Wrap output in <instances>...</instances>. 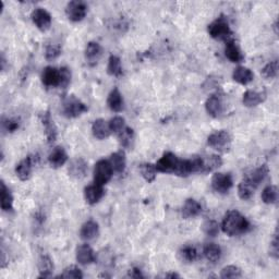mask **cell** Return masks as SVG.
<instances>
[{"instance_id":"cell-40","label":"cell","mask_w":279,"mask_h":279,"mask_svg":"<svg viewBox=\"0 0 279 279\" xmlns=\"http://www.w3.org/2000/svg\"><path fill=\"white\" fill-rule=\"evenodd\" d=\"M241 270L239 269L238 266L235 265H229L224 267L221 272V277L224 279H228V278H239L241 277Z\"/></svg>"},{"instance_id":"cell-5","label":"cell","mask_w":279,"mask_h":279,"mask_svg":"<svg viewBox=\"0 0 279 279\" xmlns=\"http://www.w3.org/2000/svg\"><path fill=\"white\" fill-rule=\"evenodd\" d=\"M94 183L99 186H105L106 183H108L111 179L112 175H114V170H112L111 165L109 160L100 159L96 163L94 167Z\"/></svg>"},{"instance_id":"cell-32","label":"cell","mask_w":279,"mask_h":279,"mask_svg":"<svg viewBox=\"0 0 279 279\" xmlns=\"http://www.w3.org/2000/svg\"><path fill=\"white\" fill-rule=\"evenodd\" d=\"M204 257L211 263H216L222 258V249L216 243H207L204 247Z\"/></svg>"},{"instance_id":"cell-2","label":"cell","mask_w":279,"mask_h":279,"mask_svg":"<svg viewBox=\"0 0 279 279\" xmlns=\"http://www.w3.org/2000/svg\"><path fill=\"white\" fill-rule=\"evenodd\" d=\"M207 31H209L211 37H213L214 39L226 41L231 39V34H233L229 26V23L224 15H221L217 17L216 20H214L211 24L207 26Z\"/></svg>"},{"instance_id":"cell-47","label":"cell","mask_w":279,"mask_h":279,"mask_svg":"<svg viewBox=\"0 0 279 279\" xmlns=\"http://www.w3.org/2000/svg\"><path fill=\"white\" fill-rule=\"evenodd\" d=\"M129 276L131 278H135V279H140V278H144L143 274H142L141 270L136 269V267H133L132 270H130L129 272Z\"/></svg>"},{"instance_id":"cell-8","label":"cell","mask_w":279,"mask_h":279,"mask_svg":"<svg viewBox=\"0 0 279 279\" xmlns=\"http://www.w3.org/2000/svg\"><path fill=\"white\" fill-rule=\"evenodd\" d=\"M234 186L233 176L225 173H216L212 178V188L219 194H226Z\"/></svg>"},{"instance_id":"cell-33","label":"cell","mask_w":279,"mask_h":279,"mask_svg":"<svg viewBox=\"0 0 279 279\" xmlns=\"http://www.w3.org/2000/svg\"><path fill=\"white\" fill-rule=\"evenodd\" d=\"M107 72L109 75L115 76V78H120L122 75V66L121 59L116 56L111 55L108 59V64H107Z\"/></svg>"},{"instance_id":"cell-28","label":"cell","mask_w":279,"mask_h":279,"mask_svg":"<svg viewBox=\"0 0 279 279\" xmlns=\"http://www.w3.org/2000/svg\"><path fill=\"white\" fill-rule=\"evenodd\" d=\"M233 79L238 82L241 85H248L249 83H251L254 79V74L252 71L246 68V67H237L234 70L233 73Z\"/></svg>"},{"instance_id":"cell-12","label":"cell","mask_w":279,"mask_h":279,"mask_svg":"<svg viewBox=\"0 0 279 279\" xmlns=\"http://www.w3.org/2000/svg\"><path fill=\"white\" fill-rule=\"evenodd\" d=\"M32 21L40 31H47L51 26V15L48 11L43 8L35 9L32 12Z\"/></svg>"},{"instance_id":"cell-44","label":"cell","mask_w":279,"mask_h":279,"mask_svg":"<svg viewBox=\"0 0 279 279\" xmlns=\"http://www.w3.org/2000/svg\"><path fill=\"white\" fill-rule=\"evenodd\" d=\"M20 127V122L17 119L14 118H3L2 119V128L4 131H7L8 133H12L16 131Z\"/></svg>"},{"instance_id":"cell-4","label":"cell","mask_w":279,"mask_h":279,"mask_svg":"<svg viewBox=\"0 0 279 279\" xmlns=\"http://www.w3.org/2000/svg\"><path fill=\"white\" fill-rule=\"evenodd\" d=\"M87 110V106L78 97H75L74 95H70V96L63 99L62 114L67 118H71V119L72 118H78Z\"/></svg>"},{"instance_id":"cell-13","label":"cell","mask_w":279,"mask_h":279,"mask_svg":"<svg viewBox=\"0 0 279 279\" xmlns=\"http://www.w3.org/2000/svg\"><path fill=\"white\" fill-rule=\"evenodd\" d=\"M60 69L46 67L41 73V82L46 87H60Z\"/></svg>"},{"instance_id":"cell-16","label":"cell","mask_w":279,"mask_h":279,"mask_svg":"<svg viewBox=\"0 0 279 279\" xmlns=\"http://www.w3.org/2000/svg\"><path fill=\"white\" fill-rule=\"evenodd\" d=\"M103 55V48L96 41H90L85 48V59L88 66L94 67L98 63L100 57Z\"/></svg>"},{"instance_id":"cell-18","label":"cell","mask_w":279,"mask_h":279,"mask_svg":"<svg viewBox=\"0 0 279 279\" xmlns=\"http://www.w3.org/2000/svg\"><path fill=\"white\" fill-rule=\"evenodd\" d=\"M104 195H105V191L103 189V186L96 185V183L87 186L84 189V198L90 205L97 204L98 202L103 199Z\"/></svg>"},{"instance_id":"cell-3","label":"cell","mask_w":279,"mask_h":279,"mask_svg":"<svg viewBox=\"0 0 279 279\" xmlns=\"http://www.w3.org/2000/svg\"><path fill=\"white\" fill-rule=\"evenodd\" d=\"M231 135L226 130H219V131L213 132L209 138H207V144L214 148L215 151L221 153L229 152L231 147Z\"/></svg>"},{"instance_id":"cell-11","label":"cell","mask_w":279,"mask_h":279,"mask_svg":"<svg viewBox=\"0 0 279 279\" xmlns=\"http://www.w3.org/2000/svg\"><path fill=\"white\" fill-rule=\"evenodd\" d=\"M87 171H88V165L84 158L78 157L70 162V165L68 167V173L69 176L71 178H73V179L76 180L84 179L87 175Z\"/></svg>"},{"instance_id":"cell-27","label":"cell","mask_w":279,"mask_h":279,"mask_svg":"<svg viewBox=\"0 0 279 279\" xmlns=\"http://www.w3.org/2000/svg\"><path fill=\"white\" fill-rule=\"evenodd\" d=\"M107 105H108L109 109L115 112H120L123 109V97L120 91L115 87L107 98Z\"/></svg>"},{"instance_id":"cell-39","label":"cell","mask_w":279,"mask_h":279,"mask_svg":"<svg viewBox=\"0 0 279 279\" xmlns=\"http://www.w3.org/2000/svg\"><path fill=\"white\" fill-rule=\"evenodd\" d=\"M202 230L207 236L216 237L219 233V224L216 221L209 219V221L204 222V224L202 225Z\"/></svg>"},{"instance_id":"cell-46","label":"cell","mask_w":279,"mask_h":279,"mask_svg":"<svg viewBox=\"0 0 279 279\" xmlns=\"http://www.w3.org/2000/svg\"><path fill=\"white\" fill-rule=\"evenodd\" d=\"M60 88H67L71 83V71L67 67L60 68Z\"/></svg>"},{"instance_id":"cell-34","label":"cell","mask_w":279,"mask_h":279,"mask_svg":"<svg viewBox=\"0 0 279 279\" xmlns=\"http://www.w3.org/2000/svg\"><path fill=\"white\" fill-rule=\"evenodd\" d=\"M1 209L4 212H10L13 210V197L11 194L10 190L4 185V182L1 181Z\"/></svg>"},{"instance_id":"cell-43","label":"cell","mask_w":279,"mask_h":279,"mask_svg":"<svg viewBox=\"0 0 279 279\" xmlns=\"http://www.w3.org/2000/svg\"><path fill=\"white\" fill-rule=\"evenodd\" d=\"M109 128L111 133H120L122 130L124 129V119L120 116H116L114 118H111L110 121L108 122Z\"/></svg>"},{"instance_id":"cell-20","label":"cell","mask_w":279,"mask_h":279,"mask_svg":"<svg viewBox=\"0 0 279 279\" xmlns=\"http://www.w3.org/2000/svg\"><path fill=\"white\" fill-rule=\"evenodd\" d=\"M202 213V205L197 200L188 199L182 206L181 215L183 219H190L199 216Z\"/></svg>"},{"instance_id":"cell-36","label":"cell","mask_w":279,"mask_h":279,"mask_svg":"<svg viewBox=\"0 0 279 279\" xmlns=\"http://www.w3.org/2000/svg\"><path fill=\"white\" fill-rule=\"evenodd\" d=\"M118 139H119V143L123 148H130L132 146L134 141V131L133 129L129 127H124V129L120 133H118Z\"/></svg>"},{"instance_id":"cell-31","label":"cell","mask_w":279,"mask_h":279,"mask_svg":"<svg viewBox=\"0 0 279 279\" xmlns=\"http://www.w3.org/2000/svg\"><path fill=\"white\" fill-rule=\"evenodd\" d=\"M178 257H179V259L183 263H193L194 261H197L199 258L198 249L194 246H185L178 252Z\"/></svg>"},{"instance_id":"cell-37","label":"cell","mask_w":279,"mask_h":279,"mask_svg":"<svg viewBox=\"0 0 279 279\" xmlns=\"http://www.w3.org/2000/svg\"><path fill=\"white\" fill-rule=\"evenodd\" d=\"M278 199V190L276 186H267L262 192V201L265 204H275Z\"/></svg>"},{"instance_id":"cell-14","label":"cell","mask_w":279,"mask_h":279,"mask_svg":"<svg viewBox=\"0 0 279 279\" xmlns=\"http://www.w3.org/2000/svg\"><path fill=\"white\" fill-rule=\"evenodd\" d=\"M205 109L211 117L218 118L224 111L223 97L219 94H213L206 99Z\"/></svg>"},{"instance_id":"cell-41","label":"cell","mask_w":279,"mask_h":279,"mask_svg":"<svg viewBox=\"0 0 279 279\" xmlns=\"http://www.w3.org/2000/svg\"><path fill=\"white\" fill-rule=\"evenodd\" d=\"M58 277L60 278H74V279H81L83 278L82 271L74 265L69 266L67 269H64L63 272Z\"/></svg>"},{"instance_id":"cell-29","label":"cell","mask_w":279,"mask_h":279,"mask_svg":"<svg viewBox=\"0 0 279 279\" xmlns=\"http://www.w3.org/2000/svg\"><path fill=\"white\" fill-rule=\"evenodd\" d=\"M265 99V93L257 92L253 90H248L245 94H243L242 102L243 105L247 107H255L263 103Z\"/></svg>"},{"instance_id":"cell-15","label":"cell","mask_w":279,"mask_h":279,"mask_svg":"<svg viewBox=\"0 0 279 279\" xmlns=\"http://www.w3.org/2000/svg\"><path fill=\"white\" fill-rule=\"evenodd\" d=\"M200 159H201V174L211 173V171L219 168L223 165L222 157L219 155H216V154L200 156Z\"/></svg>"},{"instance_id":"cell-30","label":"cell","mask_w":279,"mask_h":279,"mask_svg":"<svg viewBox=\"0 0 279 279\" xmlns=\"http://www.w3.org/2000/svg\"><path fill=\"white\" fill-rule=\"evenodd\" d=\"M257 187H255L253 183L248 179V178H243V180L239 183L238 186V194H239V198L243 201H248L250 200L255 191H257Z\"/></svg>"},{"instance_id":"cell-48","label":"cell","mask_w":279,"mask_h":279,"mask_svg":"<svg viewBox=\"0 0 279 279\" xmlns=\"http://www.w3.org/2000/svg\"><path fill=\"white\" fill-rule=\"evenodd\" d=\"M165 277L166 278H180V276L176 274V273H169V274H166Z\"/></svg>"},{"instance_id":"cell-7","label":"cell","mask_w":279,"mask_h":279,"mask_svg":"<svg viewBox=\"0 0 279 279\" xmlns=\"http://www.w3.org/2000/svg\"><path fill=\"white\" fill-rule=\"evenodd\" d=\"M38 162L37 155H28L16 165L15 175L21 181H26L32 176L34 166Z\"/></svg>"},{"instance_id":"cell-6","label":"cell","mask_w":279,"mask_h":279,"mask_svg":"<svg viewBox=\"0 0 279 279\" xmlns=\"http://www.w3.org/2000/svg\"><path fill=\"white\" fill-rule=\"evenodd\" d=\"M180 158H178L174 153L167 152L158 159V162L155 164V167L158 173L176 174Z\"/></svg>"},{"instance_id":"cell-23","label":"cell","mask_w":279,"mask_h":279,"mask_svg":"<svg viewBox=\"0 0 279 279\" xmlns=\"http://www.w3.org/2000/svg\"><path fill=\"white\" fill-rule=\"evenodd\" d=\"M55 265L51 258L48 254L43 253L39 257L38 260V271H39V278H48L52 275Z\"/></svg>"},{"instance_id":"cell-25","label":"cell","mask_w":279,"mask_h":279,"mask_svg":"<svg viewBox=\"0 0 279 279\" xmlns=\"http://www.w3.org/2000/svg\"><path fill=\"white\" fill-rule=\"evenodd\" d=\"M109 163L112 167V170L116 174H122L124 169H126L127 160H126V154L123 151H118L114 154H111L109 158Z\"/></svg>"},{"instance_id":"cell-26","label":"cell","mask_w":279,"mask_h":279,"mask_svg":"<svg viewBox=\"0 0 279 279\" xmlns=\"http://www.w3.org/2000/svg\"><path fill=\"white\" fill-rule=\"evenodd\" d=\"M269 174H270L269 166L264 164L262 166H260L259 168L254 169L252 173L247 175L246 178H248V179L250 180L255 187L259 188V186L266 179V177L269 176Z\"/></svg>"},{"instance_id":"cell-38","label":"cell","mask_w":279,"mask_h":279,"mask_svg":"<svg viewBox=\"0 0 279 279\" xmlns=\"http://www.w3.org/2000/svg\"><path fill=\"white\" fill-rule=\"evenodd\" d=\"M261 73L266 80H272L277 76L278 73V60H273L269 62L261 71Z\"/></svg>"},{"instance_id":"cell-22","label":"cell","mask_w":279,"mask_h":279,"mask_svg":"<svg viewBox=\"0 0 279 279\" xmlns=\"http://www.w3.org/2000/svg\"><path fill=\"white\" fill-rule=\"evenodd\" d=\"M225 55H226V57L231 62H235V63H239L243 60V59H245V56H243V53H242L241 49L239 48V46L237 45V43L233 38L226 41Z\"/></svg>"},{"instance_id":"cell-17","label":"cell","mask_w":279,"mask_h":279,"mask_svg":"<svg viewBox=\"0 0 279 279\" xmlns=\"http://www.w3.org/2000/svg\"><path fill=\"white\" fill-rule=\"evenodd\" d=\"M76 261L82 265H90L96 261V255L88 245H81L76 248Z\"/></svg>"},{"instance_id":"cell-42","label":"cell","mask_w":279,"mask_h":279,"mask_svg":"<svg viewBox=\"0 0 279 279\" xmlns=\"http://www.w3.org/2000/svg\"><path fill=\"white\" fill-rule=\"evenodd\" d=\"M61 55V47L56 44H50L46 47L45 58L48 61H52Z\"/></svg>"},{"instance_id":"cell-19","label":"cell","mask_w":279,"mask_h":279,"mask_svg":"<svg viewBox=\"0 0 279 279\" xmlns=\"http://www.w3.org/2000/svg\"><path fill=\"white\" fill-rule=\"evenodd\" d=\"M68 155L67 152L64 151V148L61 146H56L53 150L50 152L48 156V162L50 167L52 168H60L67 163Z\"/></svg>"},{"instance_id":"cell-45","label":"cell","mask_w":279,"mask_h":279,"mask_svg":"<svg viewBox=\"0 0 279 279\" xmlns=\"http://www.w3.org/2000/svg\"><path fill=\"white\" fill-rule=\"evenodd\" d=\"M278 230H275V234L274 237H273V239L271 241V245H270V255L275 260H278L279 258V249H278Z\"/></svg>"},{"instance_id":"cell-10","label":"cell","mask_w":279,"mask_h":279,"mask_svg":"<svg viewBox=\"0 0 279 279\" xmlns=\"http://www.w3.org/2000/svg\"><path fill=\"white\" fill-rule=\"evenodd\" d=\"M39 118H40L41 124H43L46 139L48 141L49 144H52L53 142L57 140V136H58V129L56 123L53 121L50 112L48 110L41 112Z\"/></svg>"},{"instance_id":"cell-24","label":"cell","mask_w":279,"mask_h":279,"mask_svg":"<svg viewBox=\"0 0 279 279\" xmlns=\"http://www.w3.org/2000/svg\"><path fill=\"white\" fill-rule=\"evenodd\" d=\"M92 132L97 140H105L111 134L109 124L104 119H96L93 122Z\"/></svg>"},{"instance_id":"cell-35","label":"cell","mask_w":279,"mask_h":279,"mask_svg":"<svg viewBox=\"0 0 279 279\" xmlns=\"http://www.w3.org/2000/svg\"><path fill=\"white\" fill-rule=\"evenodd\" d=\"M140 173L146 182L152 183L155 181L158 171L155 167V165H153L151 163H145L140 166Z\"/></svg>"},{"instance_id":"cell-21","label":"cell","mask_w":279,"mask_h":279,"mask_svg":"<svg viewBox=\"0 0 279 279\" xmlns=\"http://www.w3.org/2000/svg\"><path fill=\"white\" fill-rule=\"evenodd\" d=\"M98 234H99V226L96 222L93 221V219H90V221H87L83 224L80 230L81 239L84 241H91L95 239L98 236Z\"/></svg>"},{"instance_id":"cell-1","label":"cell","mask_w":279,"mask_h":279,"mask_svg":"<svg viewBox=\"0 0 279 279\" xmlns=\"http://www.w3.org/2000/svg\"><path fill=\"white\" fill-rule=\"evenodd\" d=\"M250 228L251 225L248 219L240 212L236 210L229 211L225 215L222 223L223 231L230 237L246 234L250 230Z\"/></svg>"},{"instance_id":"cell-9","label":"cell","mask_w":279,"mask_h":279,"mask_svg":"<svg viewBox=\"0 0 279 279\" xmlns=\"http://www.w3.org/2000/svg\"><path fill=\"white\" fill-rule=\"evenodd\" d=\"M87 5L84 1H70L66 7V14L68 19L72 22H80L86 16Z\"/></svg>"}]
</instances>
